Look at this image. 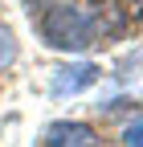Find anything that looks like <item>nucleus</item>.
Listing matches in <instances>:
<instances>
[{
  "label": "nucleus",
  "mask_w": 143,
  "mask_h": 147,
  "mask_svg": "<svg viewBox=\"0 0 143 147\" xmlns=\"http://www.w3.org/2000/svg\"><path fill=\"white\" fill-rule=\"evenodd\" d=\"M41 41L49 49H61V53L90 49L94 45L90 12H82L74 4H45V12H41Z\"/></svg>",
  "instance_id": "obj_1"
},
{
  "label": "nucleus",
  "mask_w": 143,
  "mask_h": 147,
  "mask_svg": "<svg viewBox=\"0 0 143 147\" xmlns=\"http://www.w3.org/2000/svg\"><path fill=\"white\" fill-rule=\"evenodd\" d=\"M94 82H98V65H90V61L65 65V69H57V78H53V94L65 98V94H78V90L94 86Z\"/></svg>",
  "instance_id": "obj_3"
},
{
  "label": "nucleus",
  "mask_w": 143,
  "mask_h": 147,
  "mask_svg": "<svg viewBox=\"0 0 143 147\" xmlns=\"http://www.w3.org/2000/svg\"><path fill=\"white\" fill-rule=\"evenodd\" d=\"M12 61H16V33L0 21V69H8Z\"/></svg>",
  "instance_id": "obj_4"
},
{
  "label": "nucleus",
  "mask_w": 143,
  "mask_h": 147,
  "mask_svg": "<svg viewBox=\"0 0 143 147\" xmlns=\"http://www.w3.org/2000/svg\"><path fill=\"white\" fill-rule=\"evenodd\" d=\"M123 139H127V147H143V119H139V123H131Z\"/></svg>",
  "instance_id": "obj_5"
},
{
  "label": "nucleus",
  "mask_w": 143,
  "mask_h": 147,
  "mask_svg": "<svg viewBox=\"0 0 143 147\" xmlns=\"http://www.w3.org/2000/svg\"><path fill=\"white\" fill-rule=\"evenodd\" d=\"M45 147H98V131L90 123L78 119H61L45 131Z\"/></svg>",
  "instance_id": "obj_2"
}]
</instances>
